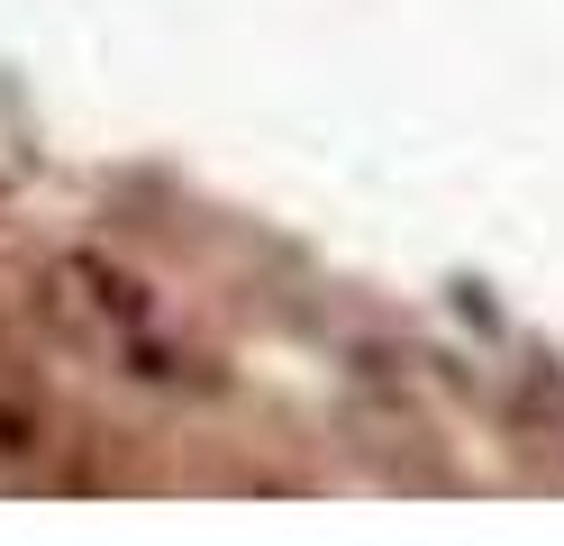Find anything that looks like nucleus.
<instances>
[{
	"mask_svg": "<svg viewBox=\"0 0 564 546\" xmlns=\"http://www.w3.org/2000/svg\"><path fill=\"white\" fill-rule=\"evenodd\" d=\"M0 447L28 456V447H37V419H28V410H0Z\"/></svg>",
	"mask_w": 564,
	"mask_h": 546,
	"instance_id": "obj_2",
	"label": "nucleus"
},
{
	"mask_svg": "<svg viewBox=\"0 0 564 546\" xmlns=\"http://www.w3.org/2000/svg\"><path fill=\"white\" fill-rule=\"evenodd\" d=\"M74 282H83L110 319H147V282H137V274H119V265H100V255H74Z\"/></svg>",
	"mask_w": 564,
	"mask_h": 546,
	"instance_id": "obj_1",
	"label": "nucleus"
}]
</instances>
